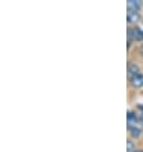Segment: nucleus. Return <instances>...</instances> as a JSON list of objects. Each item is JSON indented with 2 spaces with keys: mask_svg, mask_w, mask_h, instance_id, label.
I'll list each match as a JSON object with an SVG mask.
<instances>
[{
  "mask_svg": "<svg viewBox=\"0 0 143 152\" xmlns=\"http://www.w3.org/2000/svg\"><path fill=\"white\" fill-rule=\"evenodd\" d=\"M129 37H133V40L137 41H142L143 40V29H141L139 27H134V28H129Z\"/></svg>",
  "mask_w": 143,
  "mask_h": 152,
  "instance_id": "f257e3e1",
  "label": "nucleus"
},
{
  "mask_svg": "<svg viewBox=\"0 0 143 152\" xmlns=\"http://www.w3.org/2000/svg\"><path fill=\"white\" fill-rule=\"evenodd\" d=\"M130 83H132V86L136 87V88L143 87V74L138 73L137 75H134L133 78H130Z\"/></svg>",
  "mask_w": 143,
  "mask_h": 152,
  "instance_id": "f03ea898",
  "label": "nucleus"
},
{
  "mask_svg": "<svg viewBox=\"0 0 143 152\" xmlns=\"http://www.w3.org/2000/svg\"><path fill=\"white\" fill-rule=\"evenodd\" d=\"M141 18V14L138 10H130L128 9V13H127V19L129 23H133V22H137L138 19Z\"/></svg>",
  "mask_w": 143,
  "mask_h": 152,
  "instance_id": "7ed1b4c3",
  "label": "nucleus"
},
{
  "mask_svg": "<svg viewBox=\"0 0 143 152\" xmlns=\"http://www.w3.org/2000/svg\"><path fill=\"white\" fill-rule=\"evenodd\" d=\"M138 123V116L134 114L133 111H128V126H133V125H137Z\"/></svg>",
  "mask_w": 143,
  "mask_h": 152,
  "instance_id": "20e7f679",
  "label": "nucleus"
},
{
  "mask_svg": "<svg viewBox=\"0 0 143 152\" xmlns=\"http://www.w3.org/2000/svg\"><path fill=\"white\" fill-rule=\"evenodd\" d=\"M141 5H142V3L139 0H129L127 3L128 9H130V10H138L141 8Z\"/></svg>",
  "mask_w": 143,
  "mask_h": 152,
  "instance_id": "39448f33",
  "label": "nucleus"
},
{
  "mask_svg": "<svg viewBox=\"0 0 143 152\" xmlns=\"http://www.w3.org/2000/svg\"><path fill=\"white\" fill-rule=\"evenodd\" d=\"M138 73H139V68H138V65L129 64V66H128V75H129V78H133L134 75H137Z\"/></svg>",
  "mask_w": 143,
  "mask_h": 152,
  "instance_id": "423d86ee",
  "label": "nucleus"
},
{
  "mask_svg": "<svg viewBox=\"0 0 143 152\" xmlns=\"http://www.w3.org/2000/svg\"><path fill=\"white\" fill-rule=\"evenodd\" d=\"M128 129H129V132H130V134H132L133 137H136V138L141 137V134H142V130H141V128H138L137 125L128 126Z\"/></svg>",
  "mask_w": 143,
  "mask_h": 152,
  "instance_id": "0eeeda50",
  "label": "nucleus"
},
{
  "mask_svg": "<svg viewBox=\"0 0 143 152\" xmlns=\"http://www.w3.org/2000/svg\"><path fill=\"white\" fill-rule=\"evenodd\" d=\"M133 143L132 141H128V152H133Z\"/></svg>",
  "mask_w": 143,
  "mask_h": 152,
  "instance_id": "6e6552de",
  "label": "nucleus"
},
{
  "mask_svg": "<svg viewBox=\"0 0 143 152\" xmlns=\"http://www.w3.org/2000/svg\"><path fill=\"white\" fill-rule=\"evenodd\" d=\"M138 123H139V124H142V126H143V113L141 114L139 116H138Z\"/></svg>",
  "mask_w": 143,
  "mask_h": 152,
  "instance_id": "1a4fd4ad",
  "label": "nucleus"
},
{
  "mask_svg": "<svg viewBox=\"0 0 143 152\" xmlns=\"http://www.w3.org/2000/svg\"><path fill=\"white\" fill-rule=\"evenodd\" d=\"M133 152H143V150H134Z\"/></svg>",
  "mask_w": 143,
  "mask_h": 152,
  "instance_id": "9d476101",
  "label": "nucleus"
},
{
  "mask_svg": "<svg viewBox=\"0 0 143 152\" xmlns=\"http://www.w3.org/2000/svg\"><path fill=\"white\" fill-rule=\"evenodd\" d=\"M138 107H139V109H141V110L143 111V105H139V106H138Z\"/></svg>",
  "mask_w": 143,
  "mask_h": 152,
  "instance_id": "9b49d317",
  "label": "nucleus"
}]
</instances>
